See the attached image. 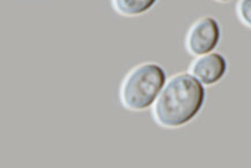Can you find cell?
Wrapping results in <instances>:
<instances>
[{"label": "cell", "mask_w": 251, "mask_h": 168, "mask_svg": "<svg viewBox=\"0 0 251 168\" xmlns=\"http://www.w3.org/2000/svg\"><path fill=\"white\" fill-rule=\"evenodd\" d=\"M205 86L190 73L167 81L153 105V116L163 128H179L194 120L204 106Z\"/></svg>", "instance_id": "1"}, {"label": "cell", "mask_w": 251, "mask_h": 168, "mask_svg": "<svg viewBox=\"0 0 251 168\" xmlns=\"http://www.w3.org/2000/svg\"><path fill=\"white\" fill-rule=\"evenodd\" d=\"M167 82L165 69L155 63H145L132 68L121 84L122 105L139 112L152 107Z\"/></svg>", "instance_id": "2"}, {"label": "cell", "mask_w": 251, "mask_h": 168, "mask_svg": "<svg viewBox=\"0 0 251 168\" xmlns=\"http://www.w3.org/2000/svg\"><path fill=\"white\" fill-rule=\"evenodd\" d=\"M221 38L219 22L212 16L198 19L189 28L185 36V48L191 56L198 57L213 52Z\"/></svg>", "instance_id": "3"}, {"label": "cell", "mask_w": 251, "mask_h": 168, "mask_svg": "<svg viewBox=\"0 0 251 168\" xmlns=\"http://www.w3.org/2000/svg\"><path fill=\"white\" fill-rule=\"evenodd\" d=\"M227 72V60L223 54L211 52L196 57L191 63L189 73L204 86L217 84Z\"/></svg>", "instance_id": "4"}, {"label": "cell", "mask_w": 251, "mask_h": 168, "mask_svg": "<svg viewBox=\"0 0 251 168\" xmlns=\"http://www.w3.org/2000/svg\"><path fill=\"white\" fill-rule=\"evenodd\" d=\"M157 0H111L115 11L123 16H138L150 11Z\"/></svg>", "instance_id": "5"}, {"label": "cell", "mask_w": 251, "mask_h": 168, "mask_svg": "<svg viewBox=\"0 0 251 168\" xmlns=\"http://www.w3.org/2000/svg\"><path fill=\"white\" fill-rule=\"evenodd\" d=\"M236 13L240 21L251 29V0H239L236 5Z\"/></svg>", "instance_id": "6"}, {"label": "cell", "mask_w": 251, "mask_h": 168, "mask_svg": "<svg viewBox=\"0 0 251 168\" xmlns=\"http://www.w3.org/2000/svg\"><path fill=\"white\" fill-rule=\"evenodd\" d=\"M217 1H219V2H227V1H229V0H217Z\"/></svg>", "instance_id": "7"}]
</instances>
